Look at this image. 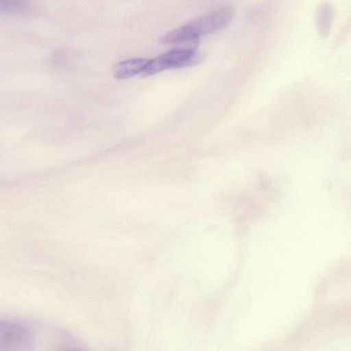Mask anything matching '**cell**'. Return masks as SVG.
Returning <instances> with one entry per match:
<instances>
[{
  "instance_id": "obj_2",
  "label": "cell",
  "mask_w": 351,
  "mask_h": 351,
  "mask_svg": "<svg viewBox=\"0 0 351 351\" xmlns=\"http://www.w3.org/2000/svg\"><path fill=\"white\" fill-rule=\"evenodd\" d=\"M234 14L235 10L232 7L222 6L207 12L186 25L199 38L226 27L233 19Z\"/></svg>"
},
{
  "instance_id": "obj_5",
  "label": "cell",
  "mask_w": 351,
  "mask_h": 351,
  "mask_svg": "<svg viewBox=\"0 0 351 351\" xmlns=\"http://www.w3.org/2000/svg\"><path fill=\"white\" fill-rule=\"evenodd\" d=\"M149 60L133 58L117 63L113 69V75L117 79H127L140 73L145 69Z\"/></svg>"
},
{
  "instance_id": "obj_1",
  "label": "cell",
  "mask_w": 351,
  "mask_h": 351,
  "mask_svg": "<svg viewBox=\"0 0 351 351\" xmlns=\"http://www.w3.org/2000/svg\"><path fill=\"white\" fill-rule=\"evenodd\" d=\"M34 344V334L26 326L0 319V351H32Z\"/></svg>"
},
{
  "instance_id": "obj_8",
  "label": "cell",
  "mask_w": 351,
  "mask_h": 351,
  "mask_svg": "<svg viewBox=\"0 0 351 351\" xmlns=\"http://www.w3.org/2000/svg\"><path fill=\"white\" fill-rule=\"evenodd\" d=\"M58 351H83L76 348L73 347H63L60 348Z\"/></svg>"
},
{
  "instance_id": "obj_7",
  "label": "cell",
  "mask_w": 351,
  "mask_h": 351,
  "mask_svg": "<svg viewBox=\"0 0 351 351\" xmlns=\"http://www.w3.org/2000/svg\"><path fill=\"white\" fill-rule=\"evenodd\" d=\"M31 5L21 0H0V14L19 15L27 13Z\"/></svg>"
},
{
  "instance_id": "obj_6",
  "label": "cell",
  "mask_w": 351,
  "mask_h": 351,
  "mask_svg": "<svg viewBox=\"0 0 351 351\" xmlns=\"http://www.w3.org/2000/svg\"><path fill=\"white\" fill-rule=\"evenodd\" d=\"M334 12L332 5L327 2L322 3L315 12V25L322 37H326L330 31Z\"/></svg>"
},
{
  "instance_id": "obj_3",
  "label": "cell",
  "mask_w": 351,
  "mask_h": 351,
  "mask_svg": "<svg viewBox=\"0 0 351 351\" xmlns=\"http://www.w3.org/2000/svg\"><path fill=\"white\" fill-rule=\"evenodd\" d=\"M198 60L195 49H174L149 60L141 73L144 76L152 75L166 69L191 64Z\"/></svg>"
},
{
  "instance_id": "obj_4",
  "label": "cell",
  "mask_w": 351,
  "mask_h": 351,
  "mask_svg": "<svg viewBox=\"0 0 351 351\" xmlns=\"http://www.w3.org/2000/svg\"><path fill=\"white\" fill-rule=\"evenodd\" d=\"M160 43L166 45L184 43L191 48L196 49L199 37L195 36L185 24L165 34L160 38Z\"/></svg>"
}]
</instances>
